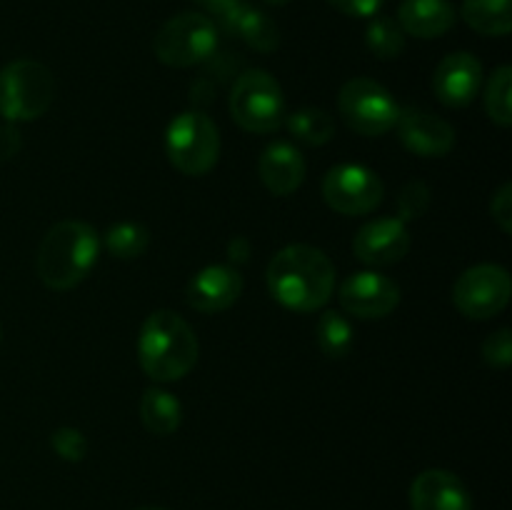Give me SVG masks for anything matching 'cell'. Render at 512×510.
<instances>
[{"label":"cell","instance_id":"cell-1","mask_svg":"<svg viewBox=\"0 0 512 510\" xmlns=\"http://www.w3.org/2000/svg\"><path fill=\"white\" fill-rule=\"evenodd\" d=\"M270 295L295 313H313L330 300L335 265L313 245L295 243L280 250L268 265Z\"/></svg>","mask_w":512,"mask_h":510},{"label":"cell","instance_id":"cell-2","mask_svg":"<svg viewBox=\"0 0 512 510\" xmlns=\"http://www.w3.org/2000/svg\"><path fill=\"white\" fill-rule=\"evenodd\" d=\"M198 350L193 328L173 310H155L140 328V368L158 383L185 378L198 363Z\"/></svg>","mask_w":512,"mask_h":510},{"label":"cell","instance_id":"cell-3","mask_svg":"<svg viewBox=\"0 0 512 510\" xmlns=\"http://www.w3.org/2000/svg\"><path fill=\"white\" fill-rule=\"evenodd\" d=\"M100 238L83 220H60L45 233L38 250V275L45 288L70 290L88 278L98 263Z\"/></svg>","mask_w":512,"mask_h":510},{"label":"cell","instance_id":"cell-4","mask_svg":"<svg viewBox=\"0 0 512 510\" xmlns=\"http://www.w3.org/2000/svg\"><path fill=\"white\" fill-rule=\"evenodd\" d=\"M55 78L38 60L20 58L0 70V115L13 123H30L53 105Z\"/></svg>","mask_w":512,"mask_h":510},{"label":"cell","instance_id":"cell-5","mask_svg":"<svg viewBox=\"0 0 512 510\" xmlns=\"http://www.w3.org/2000/svg\"><path fill=\"white\" fill-rule=\"evenodd\" d=\"M165 153L175 170L190 178L210 173L220 155L218 125L200 110H185L170 120L165 133Z\"/></svg>","mask_w":512,"mask_h":510},{"label":"cell","instance_id":"cell-6","mask_svg":"<svg viewBox=\"0 0 512 510\" xmlns=\"http://www.w3.org/2000/svg\"><path fill=\"white\" fill-rule=\"evenodd\" d=\"M218 50V25L203 13H180L165 20L153 38L155 58L170 68L208 63Z\"/></svg>","mask_w":512,"mask_h":510},{"label":"cell","instance_id":"cell-7","mask_svg":"<svg viewBox=\"0 0 512 510\" xmlns=\"http://www.w3.org/2000/svg\"><path fill=\"white\" fill-rule=\"evenodd\" d=\"M228 105L235 123L248 133H275L285 120V98L280 83L258 68L238 75Z\"/></svg>","mask_w":512,"mask_h":510},{"label":"cell","instance_id":"cell-8","mask_svg":"<svg viewBox=\"0 0 512 510\" xmlns=\"http://www.w3.org/2000/svg\"><path fill=\"white\" fill-rule=\"evenodd\" d=\"M338 108L348 128L365 138H378L398 123V103L373 78H353L340 88Z\"/></svg>","mask_w":512,"mask_h":510},{"label":"cell","instance_id":"cell-9","mask_svg":"<svg viewBox=\"0 0 512 510\" xmlns=\"http://www.w3.org/2000/svg\"><path fill=\"white\" fill-rule=\"evenodd\" d=\"M512 280L503 265L483 263L465 270L453 285V303L465 318L488 320L510 303Z\"/></svg>","mask_w":512,"mask_h":510},{"label":"cell","instance_id":"cell-10","mask_svg":"<svg viewBox=\"0 0 512 510\" xmlns=\"http://www.w3.org/2000/svg\"><path fill=\"white\" fill-rule=\"evenodd\" d=\"M383 180L360 163H343L328 170L323 198L340 215H368L383 203Z\"/></svg>","mask_w":512,"mask_h":510},{"label":"cell","instance_id":"cell-11","mask_svg":"<svg viewBox=\"0 0 512 510\" xmlns=\"http://www.w3.org/2000/svg\"><path fill=\"white\" fill-rule=\"evenodd\" d=\"M338 298L345 313L355 315V318H385L398 308L400 288L388 275L375 273V270H360L340 285Z\"/></svg>","mask_w":512,"mask_h":510},{"label":"cell","instance_id":"cell-12","mask_svg":"<svg viewBox=\"0 0 512 510\" xmlns=\"http://www.w3.org/2000/svg\"><path fill=\"white\" fill-rule=\"evenodd\" d=\"M395 125H398L405 148L420 158H443L455 145L453 125L425 108H415V105L400 108Z\"/></svg>","mask_w":512,"mask_h":510},{"label":"cell","instance_id":"cell-13","mask_svg":"<svg viewBox=\"0 0 512 510\" xmlns=\"http://www.w3.org/2000/svg\"><path fill=\"white\" fill-rule=\"evenodd\" d=\"M410 233L400 218H378L365 223L353 240V253L360 263L385 268L408 255Z\"/></svg>","mask_w":512,"mask_h":510},{"label":"cell","instance_id":"cell-14","mask_svg":"<svg viewBox=\"0 0 512 510\" xmlns=\"http://www.w3.org/2000/svg\"><path fill=\"white\" fill-rule=\"evenodd\" d=\"M483 83V65L473 53H450L440 60L433 75V90L448 108H465L478 95Z\"/></svg>","mask_w":512,"mask_h":510},{"label":"cell","instance_id":"cell-15","mask_svg":"<svg viewBox=\"0 0 512 510\" xmlns=\"http://www.w3.org/2000/svg\"><path fill=\"white\" fill-rule=\"evenodd\" d=\"M185 295L198 313H223L243 295V275L230 265H208L190 278Z\"/></svg>","mask_w":512,"mask_h":510},{"label":"cell","instance_id":"cell-16","mask_svg":"<svg viewBox=\"0 0 512 510\" xmlns=\"http://www.w3.org/2000/svg\"><path fill=\"white\" fill-rule=\"evenodd\" d=\"M413 510H473V498L458 475L450 470H425L410 485Z\"/></svg>","mask_w":512,"mask_h":510},{"label":"cell","instance_id":"cell-17","mask_svg":"<svg viewBox=\"0 0 512 510\" xmlns=\"http://www.w3.org/2000/svg\"><path fill=\"white\" fill-rule=\"evenodd\" d=\"M260 180L273 195H293L305 180V158L295 145L273 143L263 150L258 163Z\"/></svg>","mask_w":512,"mask_h":510},{"label":"cell","instance_id":"cell-18","mask_svg":"<svg viewBox=\"0 0 512 510\" xmlns=\"http://www.w3.org/2000/svg\"><path fill=\"white\" fill-rule=\"evenodd\" d=\"M218 18L228 33L238 35L243 43H248L250 48L258 50V53H273V50H278V25H275V20L270 18V15H265L260 8H253V5L238 0L233 8H228L223 15H218Z\"/></svg>","mask_w":512,"mask_h":510},{"label":"cell","instance_id":"cell-19","mask_svg":"<svg viewBox=\"0 0 512 510\" xmlns=\"http://www.w3.org/2000/svg\"><path fill=\"white\" fill-rule=\"evenodd\" d=\"M398 25L413 38H440L455 25V8L450 0H403Z\"/></svg>","mask_w":512,"mask_h":510},{"label":"cell","instance_id":"cell-20","mask_svg":"<svg viewBox=\"0 0 512 510\" xmlns=\"http://www.w3.org/2000/svg\"><path fill=\"white\" fill-rule=\"evenodd\" d=\"M140 418L143 425L153 435H173L180 428V420H183V408H180V400L175 395H170L163 388H148L140 398Z\"/></svg>","mask_w":512,"mask_h":510},{"label":"cell","instance_id":"cell-21","mask_svg":"<svg viewBox=\"0 0 512 510\" xmlns=\"http://www.w3.org/2000/svg\"><path fill=\"white\" fill-rule=\"evenodd\" d=\"M463 18L483 35H508L512 30V0H463Z\"/></svg>","mask_w":512,"mask_h":510},{"label":"cell","instance_id":"cell-22","mask_svg":"<svg viewBox=\"0 0 512 510\" xmlns=\"http://www.w3.org/2000/svg\"><path fill=\"white\" fill-rule=\"evenodd\" d=\"M355 330L338 310H325L318 320V345L328 358H345L353 350Z\"/></svg>","mask_w":512,"mask_h":510},{"label":"cell","instance_id":"cell-23","mask_svg":"<svg viewBox=\"0 0 512 510\" xmlns=\"http://www.w3.org/2000/svg\"><path fill=\"white\" fill-rule=\"evenodd\" d=\"M288 130L305 145H325L335 135V123L323 108H300L288 115Z\"/></svg>","mask_w":512,"mask_h":510},{"label":"cell","instance_id":"cell-24","mask_svg":"<svg viewBox=\"0 0 512 510\" xmlns=\"http://www.w3.org/2000/svg\"><path fill=\"white\" fill-rule=\"evenodd\" d=\"M150 233L145 225L125 220V223H115L113 228L105 233V248L115 255L118 260H135L148 250Z\"/></svg>","mask_w":512,"mask_h":510},{"label":"cell","instance_id":"cell-25","mask_svg":"<svg viewBox=\"0 0 512 510\" xmlns=\"http://www.w3.org/2000/svg\"><path fill=\"white\" fill-rule=\"evenodd\" d=\"M485 110L488 118L500 128H508L512 123V68L500 65L488 80L485 88Z\"/></svg>","mask_w":512,"mask_h":510},{"label":"cell","instance_id":"cell-26","mask_svg":"<svg viewBox=\"0 0 512 510\" xmlns=\"http://www.w3.org/2000/svg\"><path fill=\"white\" fill-rule=\"evenodd\" d=\"M365 45L375 58L393 60L405 50V33L393 18H373L365 28Z\"/></svg>","mask_w":512,"mask_h":510},{"label":"cell","instance_id":"cell-27","mask_svg":"<svg viewBox=\"0 0 512 510\" xmlns=\"http://www.w3.org/2000/svg\"><path fill=\"white\" fill-rule=\"evenodd\" d=\"M430 208V188L423 180H410L398 198V215L400 220H418L428 213Z\"/></svg>","mask_w":512,"mask_h":510},{"label":"cell","instance_id":"cell-28","mask_svg":"<svg viewBox=\"0 0 512 510\" xmlns=\"http://www.w3.org/2000/svg\"><path fill=\"white\" fill-rule=\"evenodd\" d=\"M50 445L68 463H80L85 458V453H88V440H85V435L78 428H70V425H63V428L55 430L50 435Z\"/></svg>","mask_w":512,"mask_h":510},{"label":"cell","instance_id":"cell-29","mask_svg":"<svg viewBox=\"0 0 512 510\" xmlns=\"http://www.w3.org/2000/svg\"><path fill=\"white\" fill-rule=\"evenodd\" d=\"M483 360L490 368H508L512 363V333L510 328H500L483 343Z\"/></svg>","mask_w":512,"mask_h":510},{"label":"cell","instance_id":"cell-30","mask_svg":"<svg viewBox=\"0 0 512 510\" xmlns=\"http://www.w3.org/2000/svg\"><path fill=\"white\" fill-rule=\"evenodd\" d=\"M490 215L503 233H512V185L505 183L490 200Z\"/></svg>","mask_w":512,"mask_h":510},{"label":"cell","instance_id":"cell-31","mask_svg":"<svg viewBox=\"0 0 512 510\" xmlns=\"http://www.w3.org/2000/svg\"><path fill=\"white\" fill-rule=\"evenodd\" d=\"M335 10L350 18H370L380 10L383 0H328Z\"/></svg>","mask_w":512,"mask_h":510},{"label":"cell","instance_id":"cell-32","mask_svg":"<svg viewBox=\"0 0 512 510\" xmlns=\"http://www.w3.org/2000/svg\"><path fill=\"white\" fill-rule=\"evenodd\" d=\"M20 145H23V140H20L18 128L15 125H0V163L13 160L20 153Z\"/></svg>","mask_w":512,"mask_h":510},{"label":"cell","instance_id":"cell-33","mask_svg":"<svg viewBox=\"0 0 512 510\" xmlns=\"http://www.w3.org/2000/svg\"><path fill=\"white\" fill-rule=\"evenodd\" d=\"M195 3H198L200 8L208 10V13H213V15H223L225 10L233 8V5L238 3V0H195Z\"/></svg>","mask_w":512,"mask_h":510},{"label":"cell","instance_id":"cell-34","mask_svg":"<svg viewBox=\"0 0 512 510\" xmlns=\"http://www.w3.org/2000/svg\"><path fill=\"white\" fill-rule=\"evenodd\" d=\"M265 3H268V5H285V3H290V0H265Z\"/></svg>","mask_w":512,"mask_h":510},{"label":"cell","instance_id":"cell-35","mask_svg":"<svg viewBox=\"0 0 512 510\" xmlns=\"http://www.w3.org/2000/svg\"><path fill=\"white\" fill-rule=\"evenodd\" d=\"M135 510H165V508H158V505H143V508H135Z\"/></svg>","mask_w":512,"mask_h":510},{"label":"cell","instance_id":"cell-36","mask_svg":"<svg viewBox=\"0 0 512 510\" xmlns=\"http://www.w3.org/2000/svg\"><path fill=\"white\" fill-rule=\"evenodd\" d=\"M0 340H3V330H0Z\"/></svg>","mask_w":512,"mask_h":510}]
</instances>
